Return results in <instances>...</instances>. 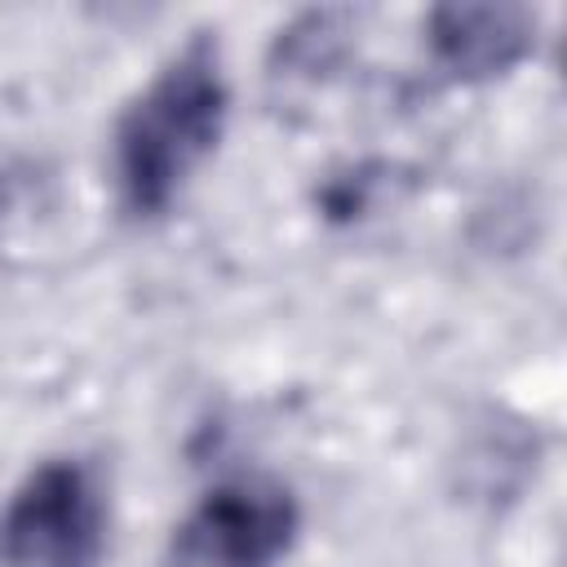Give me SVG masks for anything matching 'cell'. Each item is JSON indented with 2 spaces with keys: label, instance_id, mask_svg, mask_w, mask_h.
Segmentation results:
<instances>
[{
  "label": "cell",
  "instance_id": "obj_4",
  "mask_svg": "<svg viewBox=\"0 0 567 567\" xmlns=\"http://www.w3.org/2000/svg\"><path fill=\"white\" fill-rule=\"evenodd\" d=\"M434 62L452 80H492L536 44V13L523 4H439L425 18Z\"/></svg>",
  "mask_w": 567,
  "mask_h": 567
},
{
  "label": "cell",
  "instance_id": "obj_2",
  "mask_svg": "<svg viewBox=\"0 0 567 567\" xmlns=\"http://www.w3.org/2000/svg\"><path fill=\"white\" fill-rule=\"evenodd\" d=\"M106 509L84 465H40L0 514V567H97Z\"/></svg>",
  "mask_w": 567,
  "mask_h": 567
},
{
  "label": "cell",
  "instance_id": "obj_3",
  "mask_svg": "<svg viewBox=\"0 0 567 567\" xmlns=\"http://www.w3.org/2000/svg\"><path fill=\"white\" fill-rule=\"evenodd\" d=\"M297 536V501L275 478L217 483L177 532L186 567H275Z\"/></svg>",
  "mask_w": 567,
  "mask_h": 567
},
{
  "label": "cell",
  "instance_id": "obj_1",
  "mask_svg": "<svg viewBox=\"0 0 567 567\" xmlns=\"http://www.w3.org/2000/svg\"><path fill=\"white\" fill-rule=\"evenodd\" d=\"M226 124V80L217 44L190 40L120 115L115 128V177L124 204L142 217L164 213L195 164L208 159Z\"/></svg>",
  "mask_w": 567,
  "mask_h": 567
}]
</instances>
